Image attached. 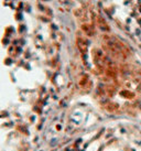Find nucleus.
<instances>
[{
	"mask_svg": "<svg viewBox=\"0 0 141 151\" xmlns=\"http://www.w3.org/2000/svg\"><path fill=\"white\" fill-rule=\"evenodd\" d=\"M82 30H83V32L86 34L87 37H93V35L95 34V29H94V27H93L92 24H89V23L82 24Z\"/></svg>",
	"mask_w": 141,
	"mask_h": 151,
	"instance_id": "obj_4",
	"label": "nucleus"
},
{
	"mask_svg": "<svg viewBox=\"0 0 141 151\" xmlns=\"http://www.w3.org/2000/svg\"><path fill=\"white\" fill-rule=\"evenodd\" d=\"M104 48L115 59L124 60L130 55V50L127 48V45L124 44L120 40L115 37L105 35L104 37Z\"/></svg>",
	"mask_w": 141,
	"mask_h": 151,
	"instance_id": "obj_1",
	"label": "nucleus"
},
{
	"mask_svg": "<svg viewBox=\"0 0 141 151\" xmlns=\"http://www.w3.org/2000/svg\"><path fill=\"white\" fill-rule=\"evenodd\" d=\"M76 45L78 48V50L81 52L82 54H86L87 51H88V42L87 40L82 37V35H77L76 38Z\"/></svg>",
	"mask_w": 141,
	"mask_h": 151,
	"instance_id": "obj_2",
	"label": "nucleus"
},
{
	"mask_svg": "<svg viewBox=\"0 0 141 151\" xmlns=\"http://www.w3.org/2000/svg\"><path fill=\"white\" fill-rule=\"evenodd\" d=\"M96 22H97L98 28L100 29L102 31H109L110 30V27L109 24L107 23V21L102 17H97L96 18Z\"/></svg>",
	"mask_w": 141,
	"mask_h": 151,
	"instance_id": "obj_3",
	"label": "nucleus"
}]
</instances>
